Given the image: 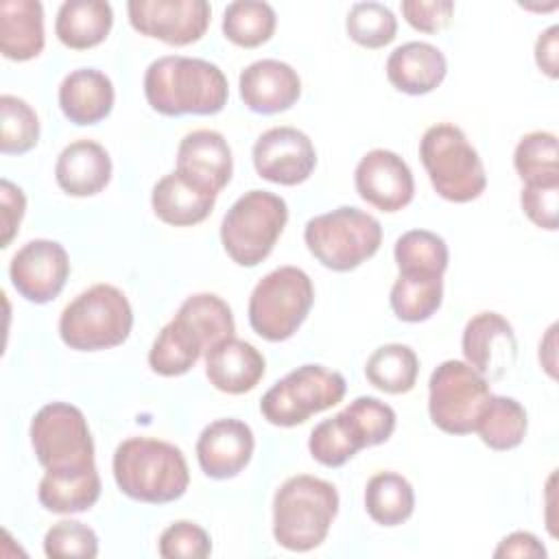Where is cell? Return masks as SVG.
Returning <instances> with one entry per match:
<instances>
[{"label":"cell","instance_id":"1","mask_svg":"<svg viewBox=\"0 0 559 559\" xmlns=\"http://www.w3.org/2000/svg\"><path fill=\"white\" fill-rule=\"evenodd\" d=\"M144 96L162 116H212L227 105L229 85L223 70L205 59L166 55L148 63Z\"/></svg>","mask_w":559,"mask_h":559},{"label":"cell","instance_id":"2","mask_svg":"<svg viewBox=\"0 0 559 559\" xmlns=\"http://www.w3.org/2000/svg\"><path fill=\"white\" fill-rule=\"evenodd\" d=\"M118 489L131 500L164 504L181 498L190 485V469L181 450L162 439H124L111 461Z\"/></svg>","mask_w":559,"mask_h":559},{"label":"cell","instance_id":"3","mask_svg":"<svg viewBox=\"0 0 559 559\" xmlns=\"http://www.w3.org/2000/svg\"><path fill=\"white\" fill-rule=\"evenodd\" d=\"M338 513V491L332 483L297 474L286 478L273 496V537L293 552L321 546Z\"/></svg>","mask_w":559,"mask_h":559},{"label":"cell","instance_id":"4","mask_svg":"<svg viewBox=\"0 0 559 559\" xmlns=\"http://www.w3.org/2000/svg\"><path fill=\"white\" fill-rule=\"evenodd\" d=\"M133 328L127 295L111 284H94L76 295L59 317L61 341L76 352H98L122 345Z\"/></svg>","mask_w":559,"mask_h":559},{"label":"cell","instance_id":"5","mask_svg":"<svg viewBox=\"0 0 559 559\" xmlns=\"http://www.w3.org/2000/svg\"><path fill=\"white\" fill-rule=\"evenodd\" d=\"M419 157L435 192L445 201L467 203L487 188L483 159L456 124L428 127L419 140Z\"/></svg>","mask_w":559,"mask_h":559},{"label":"cell","instance_id":"6","mask_svg":"<svg viewBox=\"0 0 559 559\" xmlns=\"http://www.w3.org/2000/svg\"><path fill=\"white\" fill-rule=\"evenodd\" d=\"M304 242L325 269L345 273L376 255L382 245V225L354 205H341L310 218Z\"/></svg>","mask_w":559,"mask_h":559},{"label":"cell","instance_id":"7","mask_svg":"<svg viewBox=\"0 0 559 559\" xmlns=\"http://www.w3.org/2000/svg\"><path fill=\"white\" fill-rule=\"evenodd\" d=\"M288 221V205L269 190H249L234 201L221 223V242L238 266L269 258Z\"/></svg>","mask_w":559,"mask_h":559},{"label":"cell","instance_id":"8","mask_svg":"<svg viewBox=\"0 0 559 559\" xmlns=\"http://www.w3.org/2000/svg\"><path fill=\"white\" fill-rule=\"evenodd\" d=\"M312 304L310 275L297 266H280L253 286L247 308L249 325L271 343L286 341L301 328Z\"/></svg>","mask_w":559,"mask_h":559},{"label":"cell","instance_id":"9","mask_svg":"<svg viewBox=\"0 0 559 559\" xmlns=\"http://www.w3.org/2000/svg\"><path fill=\"white\" fill-rule=\"evenodd\" d=\"M347 391L345 378L323 365H301L277 380L260 402V413L273 426L290 428L336 406Z\"/></svg>","mask_w":559,"mask_h":559},{"label":"cell","instance_id":"10","mask_svg":"<svg viewBox=\"0 0 559 559\" xmlns=\"http://www.w3.org/2000/svg\"><path fill=\"white\" fill-rule=\"evenodd\" d=\"M489 382L463 360H443L428 382V413L448 435H469L491 397Z\"/></svg>","mask_w":559,"mask_h":559},{"label":"cell","instance_id":"11","mask_svg":"<svg viewBox=\"0 0 559 559\" xmlns=\"http://www.w3.org/2000/svg\"><path fill=\"white\" fill-rule=\"evenodd\" d=\"M31 445L46 469H79L94 463V439L81 408L68 402L41 406L31 421Z\"/></svg>","mask_w":559,"mask_h":559},{"label":"cell","instance_id":"12","mask_svg":"<svg viewBox=\"0 0 559 559\" xmlns=\"http://www.w3.org/2000/svg\"><path fill=\"white\" fill-rule=\"evenodd\" d=\"M127 15L140 35L188 46L205 35L212 9L205 0H129Z\"/></svg>","mask_w":559,"mask_h":559},{"label":"cell","instance_id":"13","mask_svg":"<svg viewBox=\"0 0 559 559\" xmlns=\"http://www.w3.org/2000/svg\"><path fill=\"white\" fill-rule=\"evenodd\" d=\"M70 258L57 240L37 238L15 251L9 264L13 288L33 304L52 301L66 286Z\"/></svg>","mask_w":559,"mask_h":559},{"label":"cell","instance_id":"14","mask_svg":"<svg viewBox=\"0 0 559 559\" xmlns=\"http://www.w3.org/2000/svg\"><path fill=\"white\" fill-rule=\"evenodd\" d=\"M251 159L262 179L280 186H297L312 175L317 151L304 131L295 127H273L255 140Z\"/></svg>","mask_w":559,"mask_h":559},{"label":"cell","instance_id":"15","mask_svg":"<svg viewBox=\"0 0 559 559\" xmlns=\"http://www.w3.org/2000/svg\"><path fill=\"white\" fill-rule=\"evenodd\" d=\"M354 186L362 201L380 212H397L415 197V179L408 164L393 151L365 153L354 170Z\"/></svg>","mask_w":559,"mask_h":559},{"label":"cell","instance_id":"16","mask_svg":"<svg viewBox=\"0 0 559 559\" xmlns=\"http://www.w3.org/2000/svg\"><path fill=\"white\" fill-rule=\"evenodd\" d=\"M463 356L487 382L500 380L518 358V341L511 323L491 310L474 314L463 330Z\"/></svg>","mask_w":559,"mask_h":559},{"label":"cell","instance_id":"17","mask_svg":"<svg viewBox=\"0 0 559 559\" xmlns=\"http://www.w3.org/2000/svg\"><path fill=\"white\" fill-rule=\"evenodd\" d=\"M253 448V430L236 417H223L201 430L197 439V461L205 476L225 480L238 476L249 465Z\"/></svg>","mask_w":559,"mask_h":559},{"label":"cell","instance_id":"18","mask_svg":"<svg viewBox=\"0 0 559 559\" xmlns=\"http://www.w3.org/2000/svg\"><path fill=\"white\" fill-rule=\"evenodd\" d=\"M240 98L255 114H280L290 109L301 96L297 70L277 59H258L238 76Z\"/></svg>","mask_w":559,"mask_h":559},{"label":"cell","instance_id":"19","mask_svg":"<svg viewBox=\"0 0 559 559\" xmlns=\"http://www.w3.org/2000/svg\"><path fill=\"white\" fill-rule=\"evenodd\" d=\"M175 170L218 194L231 179V148L218 131H190L179 142Z\"/></svg>","mask_w":559,"mask_h":559},{"label":"cell","instance_id":"20","mask_svg":"<svg viewBox=\"0 0 559 559\" xmlns=\"http://www.w3.org/2000/svg\"><path fill=\"white\" fill-rule=\"evenodd\" d=\"M264 356L242 338H225L205 354V376L223 393L240 395L258 386L264 378Z\"/></svg>","mask_w":559,"mask_h":559},{"label":"cell","instance_id":"21","mask_svg":"<svg viewBox=\"0 0 559 559\" xmlns=\"http://www.w3.org/2000/svg\"><path fill=\"white\" fill-rule=\"evenodd\" d=\"M214 203L216 192L179 170L164 175L151 192V207L155 216L173 227H190L205 221L214 210Z\"/></svg>","mask_w":559,"mask_h":559},{"label":"cell","instance_id":"22","mask_svg":"<svg viewBox=\"0 0 559 559\" xmlns=\"http://www.w3.org/2000/svg\"><path fill=\"white\" fill-rule=\"evenodd\" d=\"M55 179L70 197H94L111 179V157L94 140L70 142L57 157Z\"/></svg>","mask_w":559,"mask_h":559},{"label":"cell","instance_id":"23","mask_svg":"<svg viewBox=\"0 0 559 559\" xmlns=\"http://www.w3.org/2000/svg\"><path fill=\"white\" fill-rule=\"evenodd\" d=\"M448 74L443 52L428 41H406L386 59L389 83L411 96H421L437 90Z\"/></svg>","mask_w":559,"mask_h":559},{"label":"cell","instance_id":"24","mask_svg":"<svg viewBox=\"0 0 559 559\" xmlns=\"http://www.w3.org/2000/svg\"><path fill=\"white\" fill-rule=\"evenodd\" d=\"M114 98L111 79L96 68L72 70L59 85V107L79 127L105 120L111 114Z\"/></svg>","mask_w":559,"mask_h":559},{"label":"cell","instance_id":"25","mask_svg":"<svg viewBox=\"0 0 559 559\" xmlns=\"http://www.w3.org/2000/svg\"><path fill=\"white\" fill-rule=\"evenodd\" d=\"M46 44L44 7L37 0L0 2V50L11 61L35 59Z\"/></svg>","mask_w":559,"mask_h":559},{"label":"cell","instance_id":"26","mask_svg":"<svg viewBox=\"0 0 559 559\" xmlns=\"http://www.w3.org/2000/svg\"><path fill=\"white\" fill-rule=\"evenodd\" d=\"M39 504L52 513H81L100 498L96 465L79 469H46L37 489Z\"/></svg>","mask_w":559,"mask_h":559},{"label":"cell","instance_id":"27","mask_svg":"<svg viewBox=\"0 0 559 559\" xmlns=\"http://www.w3.org/2000/svg\"><path fill=\"white\" fill-rule=\"evenodd\" d=\"M114 24L111 4L105 0H68L59 7L55 35L72 50H87L105 41Z\"/></svg>","mask_w":559,"mask_h":559},{"label":"cell","instance_id":"28","mask_svg":"<svg viewBox=\"0 0 559 559\" xmlns=\"http://www.w3.org/2000/svg\"><path fill=\"white\" fill-rule=\"evenodd\" d=\"M203 352L205 345L199 334L175 314V319H170L153 341L148 365L155 373L175 378L188 373Z\"/></svg>","mask_w":559,"mask_h":559},{"label":"cell","instance_id":"29","mask_svg":"<svg viewBox=\"0 0 559 559\" xmlns=\"http://www.w3.org/2000/svg\"><path fill=\"white\" fill-rule=\"evenodd\" d=\"M391 310L400 321L419 323L430 319L443 301V275L400 273L391 286Z\"/></svg>","mask_w":559,"mask_h":559},{"label":"cell","instance_id":"30","mask_svg":"<svg viewBox=\"0 0 559 559\" xmlns=\"http://www.w3.org/2000/svg\"><path fill=\"white\" fill-rule=\"evenodd\" d=\"M365 509L376 524H404L415 511L413 485L397 472H378L365 487Z\"/></svg>","mask_w":559,"mask_h":559},{"label":"cell","instance_id":"31","mask_svg":"<svg viewBox=\"0 0 559 559\" xmlns=\"http://www.w3.org/2000/svg\"><path fill=\"white\" fill-rule=\"evenodd\" d=\"M528 419L524 406L515 397L491 395L476 421L480 441L498 452L518 448L526 437Z\"/></svg>","mask_w":559,"mask_h":559},{"label":"cell","instance_id":"32","mask_svg":"<svg viewBox=\"0 0 559 559\" xmlns=\"http://www.w3.org/2000/svg\"><path fill=\"white\" fill-rule=\"evenodd\" d=\"M419 373V358L413 347L402 343H386L380 345L365 362L367 380L391 395L408 393Z\"/></svg>","mask_w":559,"mask_h":559},{"label":"cell","instance_id":"33","mask_svg":"<svg viewBox=\"0 0 559 559\" xmlns=\"http://www.w3.org/2000/svg\"><path fill=\"white\" fill-rule=\"evenodd\" d=\"M177 317L186 321L203 341L205 354L225 338H231L236 332L231 308L225 299L214 293L190 295L177 310Z\"/></svg>","mask_w":559,"mask_h":559},{"label":"cell","instance_id":"34","mask_svg":"<svg viewBox=\"0 0 559 559\" xmlns=\"http://www.w3.org/2000/svg\"><path fill=\"white\" fill-rule=\"evenodd\" d=\"M277 15L269 2L236 0L223 11V35L240 48L266 44L275 31Z\"/></svg>","mask_w":559,"mask_h":559},{"label":"cell","instance_id":"35","mask_svg":"<svg viewBox=\"0 0 559 559\" xmlns=\"http://www.w3.org/2000/svg\"><path fill=\"white\" fill-rule=\"evenodd\" d=\"M395 264L400 273H437L448 269V245L441 236L428 229H411L395 240Z\"/></svg>","mask_w":559,"mask_h":559},{"label":"cell","instance_id":"36","mask_svg":"<svg viewBox=\"0 0 559 559\" xmlns=\"http://www.w3.org/2000/svg\"><path fill=\"white\" fill-rule=\"evenodd\" d=\"M345 426L356 445L371 448L384 443L395 430V411L378 397L362 395L341 411Z\"/></svg>","mask_w":559,"mask_h":559},{"label":"cell","instance_id":"37","mask_svg":"<svg viewBox=\"0 0 559 559\" xmlns=\"http://www.w3.org/2000/svg\"><path fill=\"white\" fill-rule=\"evenodd\" d=\"M513 166L524 183L559 181L557 135L550 131L526 133L513 151Z\"/></svg>","mask_w":559,"mask_h":559},{"label":"cell","instance_id":"38","mask_svg":"<svg viewBox=\"0 0 559 559\" xmlns=\"http://www.w3.org/2000/svg\"><path fill=\"white\" fill-rule=\"evenodd\" d=\"M39 140V118L35 109L11 94L0 96V151L4 155L28 153Z\"/></svg>","mask_w":559,"mask_h":559},{"label":"cell","instance_id":"39","mask_svg":"<svg viewBox=\"0 0 559 559\" xmlns=\"http://www.w3.org/2000/svg\"><path fill=\"white\" fill-rule=\"evenodd\" d=\"M345 31L352 41L373 50L395 39L397 17L380 2H356L347 13Z\"/></svg>","mask_w":559,"mask_h":559},{"label":"cell","instance_id":"40","mask_svg":"<svg viewBox=\"0 0 559 559\" xmlns=\"http://www.w3.org/2000/svg\"><path fill=\"white\" fill-rule=\"evenodd\" d=\"M308 450L317 463L325 467H341L352 456H356L360 448L352 439L343 415L336 413L334 417L323 419L312 428L308 439Z\"/></svg>","mask_w":559,"mask_h":559},{"label":"cell","instance_id":"41","mask_svg":"<svg viewBox=\"0 0 559 559\" xmlns=\"http://www.w3.org/2000/svg\"><path fill=\"white\" fill-rule=\"evenodd\" d=\"M44 552L50 559H61V557L94 559L98 555V535L83 522L61 520L46 531Z\"/></svg>","mask_w":559,"mask_h":559},{"label":"cell","instance_id":"42","mask_svg":"<svg viewBox=\"0 0 559 559\" xmlns=\"http://www.w3.org/2000/svg\"><path fill=\"white\" fill-rule=\"evenodd\" d=\"M212 552V539L194 522H173L159 535V555L164 559H205Z\"/></svg>","mask_w":559,"mask_h":559},{"label":"cell","instance_id":"43","mask_svg":"<svg viewBox=\"0 0 559 559\" xmlns=\"http://www.w3.org/2000/svg\"><path fill=\"white\" fill-rule=\"evenodd\" d=\"M522 212L542 229H557V210H559V181H539L524 183L520 192Z\"/></svg>","mask_w":559,"mask_h":559},{"label":"cell","instance_id":"44","mask_svg":"<svg viewBox=\"0 0 559 559\" xmlns=\"http://www.w3.org/2000/svg\"><path fill=\"white\" fill-rule=\"evenodd\" d=\"M402 15L415 31L439 33L450 24L454 15V2L452 0H404Z\"/></svg>","mask_w":559,"mask_h":559},{"label":"cell","instance_id":"45","mask_svg":"<svg viewBox=\"0 0 559 559\" xmlns=\"http://www.w3.org/2000/svg\"><path fill=\"white\" fill-rule=\"evenodd\" d=\"M24 210H26V197L22 188L11 183L9 179H2L0 181V225H2L0 245L2 247H9L13 236L17 234Z\"/></svg>","mask_w":559,"mask_h":559},{"label":"cell","instance_id":"46","mask_svg":"<svg viewBox=\"0 0 559 559\" xmlns=\"http://www.w3.org/2000/svg\"><path fill=\"white\" fill-rule=\"evenodd\" d=\"M557 50H559V26L552 24L544 33H539V37L535 41V63L550 79L559 76Z\"/></svg>","mask_w":559,"mask_h":559},{"label":"cell","instance_id":"47","mask_svg":"<svg viewBox=\"0 0 559 559\" xmlns=\"http://www.w3.org/2000/svg\"><path fill=\"white\" fill-rule=\"evenodd\" d=\"M493 557H546V548L542 542L526 531H515L507 535L498 548L493 550Z\"/></svg>","mask_w":559,"mask_h":559},{"label":"cell","instance_id":"48","mask_svg":"<svg viewBox=\"0 0 559 559\" xmlns=\"http://www.w3.org/2000/svg\"><path fill=\"white\" fill-rule=\"evenodd\" d=\"M555 332H557V325H550L548 332H546V338L539 343V362H542V367L548 371L550 378L557 376V371H555V367H557V358H555V347H557V343H555Z\"/></svg>","mask_w":559,"mask_h":559}]
</instances>
